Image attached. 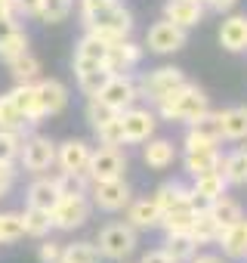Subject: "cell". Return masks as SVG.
<instances>
[{
  "label": "cell",
  "mask_w": 247,
  "mask_h": 263,
  "mask_svg": "<svg viewBox=\"0 0 247 263\" xmlns=\"http://www.w3.org/2000/svg\"><path fill=\"white\" fill-rule=\"evenodd\" d=\"M19 31V22H16V16L13 19H0V44H7L13 34Z\"/></svg>",
  "instance_id": "obj_49"
},
{
  "label": "cell",
  "mask_w": 247,
  "mask_h": 263,
  "mask_svg": "<svg viewBox=\"0 0 247 263\" xmlns=\"http://www.w3.org/2000/svg\"><path fill=\"white\" fill-rule=\"evenodd\" d=\"M7 68H10V74L16 78V84H34V81H37V74H40V59H37L31 50H25L22 56L10 59V62H7Z\"/></svg>",
  "instance_id": "obj_28"
},
{
  "label": "cell",
  "mask_w": 247,
  "mask_h": 263,
  "mask_svg": "<svg viewBox=\"0 0 247 263\" xmlns=\"http://www.w3.org/2000/svg\"><path fill=\"white\" fill-rule=\"evenodd\" d=\"M164 19L189 31L204 22V4H198V0H164Z\"/></svg>",
  "instance_id": "obj_16"
},
{
  "label": "cell",
  "mask_w": 247,
  "mask_h": 263,
  "mask_svg": "<svg viewBox=\"0 0 247 263\" xmlns=\"http://www.w3.org/2000/svg\"><path fill=\"white\" fill-rule=\"evenodd\" d=\"M108 47H111V44H105V41H99L96 34L87 31V34L77 41V50H74V53H77V56H87V59H99V62H105V59H108Z\"/></svg>",
  "instance_id": "obj_39"
},
{
  "label": "cell",
  "mask_w": 247,
  "mask_h": 263,
  "mask_svg": "<svg viewBox=\"0 0 247 263\" xmlns=\"http://www.w3.org/2000/svg\"><path fill=\"white\" fill-rule=\"evenodd\" d=\"M161 248H164V254L173 263H189L195 257V251H198V245H195V238L189 232H167V238H164Z\"/></svg>",
  "instance_id": "obj_26"
},
{
  "label": "cell",
  "mask_w": 247,
  "mask_h": 263,
  "mask_svg": "<svg viewBox=\"0 0 247 263\" xmlns=\"http://www.w3.org/2000/svg\"><path fill=\"white\" fill-rule=\"evenodd\" d=\"M37 87V108L44 118L50 115H59L65 105H68V87L56 78H47V81H34Z\"/></svg>",
  "instance_id": "obj_15"
},
{
  "label": "cell",
  "mask_w": 247,
  "mask_h": 263,
  "mask_svg": "<svg viewBox=\"0 0 247 263\" xmlns=\"http://www.w3.org/2000/svg\"><path fill=\"white\" fill-rule=\"evenodd\" d=\"M25 118H22V111L16 108V102H13V96L10 93H4L0 96V130H25Z\"/></svg>",
  "instance_id": "obj_36"
},
{
  "label": "cell",
  "mask_w": 247,
  "mask_h": 263,
  "mask_svg": "<svg viewBox=\"0 0 247 263\" xmlns=\"http://www.w3.org/2000/svg\"><path fill=\"white\" fill-rule=\"evenodd\" d=\"M222 143V111H204L195 118L186 130V152H201V149H216Z\"/></svg>",
  "instance_id": "obj_4"
},
{
  "label": "cell",
  "mask_w": 247,
  "mask_h": 263,
  "mask_svg": "<svg viewBox=\"0 0 247 263\" xmlns=\"http://www.w3.org/2000/svg\"><path fill=\"white\" fill-rule=\"evenodd\" d=\"M158 115L164 118V121H179V124H192L195 118H201L204 111H210V99H207V93L198 87V84H182V87H176L170 96H164L158 105Z\"/></svg>",
  "instance_id": "obj_1"
},
{
  "label": "cell",
  "mask_w": 247,
  "mask_h": 263,
  "mask_svg": "<svg viewBox=\"0 0 247 263\" xmlns=\"http://www.w3.org/2000/svg\"><path fill=\"white\" fill-rule=\"evenodd\" d=\"M111 78V71L108 68H99V71H90V74H80L77 78V87H80V93L84 96H96L102 87H105V81Z\"/></svg>",
  "instance_id": "obj_43"
},
{
  "label": "cell",
  "mask_w": 247,
  "mask_h": 263,
  "mask_svg": "<svg viewBox=\"0 0 247 263\" xmlns=\"http://www.w3.org/2000/svg\"><path fill=\"white\" fill-rule=\"evenodd\" d=\"M16 183V167L13 161H0V198H7V192L13 189Z\"/></svg>",
  "instance_id": "obj_46"
},
{
  "label": "cell",
  "mask_w": 247,
  "mask_h": 263,
  "mask_svg": "<svg viewBox=\"0 0 247 263\" xmlns=\"http://www.w3.org/2000/svg\"><path fill=\"white\" fill-rule=\"evenodd\" d=\"M62 260L65 263H99L102 254H99V245L93 241H74V245H65Z\"/></svg>",
  "instance_id": "obj_35"
},
{
  "label": "cell",
  "mask_w": 247,
  "mask_h": 263,
  "mask_svg": "<svg viewBox=\"0 0 247 263\" xmlns=\"http://www.w3.org/2000/svg\"><path fill=\"white\" fill-rule=\"evenodd\" d=\"M25 198H28V204H31V208L53 211V208L59 204V198H62L56 177H37V180L28 186V195H25Z\"/></svg>",
  "instance_id": "obj_21"
},
{
  "label": "cell",
  "mask_w": 247,
  "mask_h": 263,
  "mask_svg": "<svg viewBox=\"0 0 247 263\" xmlns=\"http://www.w3.org/2000/svg\"><path fill=\"white\" fill-rule=\"evenodd\" d=\"M90 214H93V204L87 195H62L59 204L53 208V226L62 232H74V229L87 226Z\"/></svg>",
  "instance_id": "obj_7"
},
{
  "label": "cell",
  "mask_w": 247,
  "mask_h": 263,
  "mask_svg": "<svg viewBox=\"0 0 247 263\" xmlns=\"http://www.w3.org/2000/svg\"><path fill=\"white\" fill-rule=\"evenodd\" d=\"M10 96H13L16 108L22 111V118H25L28 124H40V121H44V115H40V108H37V87H34V84H16V87L10 90Z\"/></svg>",
  "instance_id": "obj_23"
},
{
  "label": "cell",
  "mask_w": 247,
  "mask_h": 263,
  "mask_svg": "<svg viewBox=\"0 0 247 263\" xmlns=\"http://www.w3.org/2000/svg\"><path fill=\"white\" fill-rule=\"evenodd\" d=\"M182 164H186V174L195 180V177H204V174H213V171H219V167H222V155H219V149L186 152Z\"/></svg>",
  "instance_id": "obj_22"
},
{
  "label": "cell",
  "mask_w": 247,
  "mask_h": 263,
  "mask_svg": "<svg viewBox=\"0 0 247 263\" xmlns=\"http://www.w3.org/2000/svg\"><path fill=\"white\" fill-rule=\"evenodd\" d=\"M96 245H99L102 260H117L120 263L136 251V229L130 223H108V226H102Z\"/></svg>",
  "instance_id": "obj_3"
},
{
  "label": "cell",
  "mask_w": 247,
  "mask_h": 263,
  "mask_svg": "<svg viewBox=\"0 0 247 263\" xmlns=\"http://www.w3.org/2000/svg\"><path fill=\"white\" fill-rule=\"evenodd\" d=\"M139 263H173V260L164 254V248H155V251L142 254V260H139Z\"/></svg>",
  "instance_id": "obj_50"
},
{
  "label": "cell",
  "mask_w": 247,
  "mask_h": 263,
  "mask_svg": "<svg viewBox=\"0 0 247 263\" xmlns=\"http://www.w3.org/2000/svg\"><path fill=\"white\" fill-rule=\"evenodd\" d=\"M16 16V0H0V19H13Z\"/></svg>",
  "instance_id": "obj_52"
},
{
  "label": "cell",
  "mask_w": 247,
  "mask_h": 263,
  "mask_svg": "<svg viewBox=\"0 0 247 263\" xmlns=\"http://www.w3.org/2000/svg\"><path fill=\"white\" fill-rule=\"evenodd\" d=\"M198 217V208L195 204H182V208H173L161 217V229L164 232H189L192 223Z\"/></svg>",
  "instance_id": "obj_32"
},
{
  "label": "cell",
  "mask_w": 247,
  "mask_h": 263,
  "mask_svg": "<svg viewBox=\"0 0 247 263\" xmlns=\"http://www.w3.org/2000/svg\"><path fill=\"white\" fill-rule=\"evenodd\" d=\"M44 0H16V16H40Z\"/></svg>",
  "instance_id": "obj_48"
},
{
  "label": "cell",
  "mask_w": 247,
  "mask_h": 263,
  "mask_svg": "<svg viewBox=\"0 0 247 263\" xmlns=\"http://www.w3.org/2000/svg\"><path fill=\"white\" fill-rule=\"evenodd\" d=\"M108 4H117V0H80V19H90L93 13L105 10Z\"/></svg>",
  "instance_id": "obj_47"
},
{
  "label": "cell",
  "mask_w": 247,
  "mask_h": 263,
  "mask_svg": "<svg viewBox=\"0 0 247 263\" xmlns=\"http://www.w3.org/2000/svg\"><path fill=\"white\" fill-rule=\"evenodd\" d=\"M222 140H247V105H232L222 111Z\"/></svg>",
  "instance_id": "obj_27"
},
{
  "label": "cell",
  "mask_w": 247,
  "mask_h": 263,
  "mask_svg": "<svg viewBox=\"0 0 247 263\" xmlns=\"http://www.w3.org/2000/svg\"><path fill=\"white\" fill-rule=\"evenodd\" d=\"M225 189H229V180L222 177V171H213V174L195 177V183H192V201H195V208H207L210 201L222 198Z\"/></svg>",
  "instance_id": "obj_17"
},
{
  "label": "cell",
  "mask_w": 247,
  "mask_h": 263,
  "mask_svg": "<svg viewBox=\"0 0 247 263\" xmlns=\"http://www.w3.org/2000/svg\"><path fill=\"white\" fill-rule=\"evenodd\" d=\"M123 171H127V155H123L117 146H99V149H93V158H90V167H87L90 180L123 177Z\"/></svg>",
  "instance_id": "obj_12"
},
{
  "label": "cell",
  "mask_w": 247,
  "mask_h": 263,
  "mask_svg": "<svg viewBox=\"0 0 247 263\" xmlns=\"http://www.w3.org/2000/svg\"><path fill=\"white\" fill-rule=\"evenodd\" d=\"M25 143V130H0V161H19Z\"/></svg>",
  "instance_id": "obj_34"
},
{
  "label": "cell",
  "mask_w": 247,
  "mask_h": 263,
  "mask_svg": "<svg viewBox=\"0 0 247 263\" xmlns=\"http://www.w3.org/2000/svg\"><path fill=\"white\" fill-rule=\"evenodd\" d=\"M222 245V254L232 257V260H244L247 257V217H241L238 223L225 226L216 238Z\"/></svg>",
  "instance_id": "obj_20"
},
{
  "label": "cell",
  "mask_w": 247,
  "mask_h": 263,
  "mask_svg": "<svg viewBox=\"0 0 247 263\" xmlns=\"http://www.w3.org/2000/svg\"><path fill=\"white\" fill-rule=\"evenodd\" d=\"M186 41H189L186 28L173 25L170 19H161V22H155V25L149 28V34H146V47H149L152 53H161V56L182 50V47H186Z\"/></svg>",
  "instance_id": "obj_11"
},
{
  "label": "cell",
  "mask_w": 247,
  "mask_h": 263,
  "mask_svg": "<svg viewBox=\"0 0 247 263\" xmlns=\"http://www.w3.org/2000/svg\"><path fill=\"white\" fill-rule=\"evenodd\" d=\"M139 59H142V47L127 37V41H117V44L108 47L105 68H108L111 74H130V71L139 65Z\"/></svg>",
  "instance_id": "obj_14"
},
{
  "label": "cell",
  "mask_w": 247,
  "mask_h": 263,
  "mask_svg": "<svg viewBox=\"0 0 247 263\" xmlns=\"http://www.w3.org/2000/svg\"><path fill=\"white\" fill-rule=\"evenodd\" d=\"M219 223L210 217V211L207 208H198V217H195V223H192V229H189V235L195 238V245L201 248V245H210V241H216L219 238Z\"/></svg>",
  "instance_id": "obj_29"
},
{
  "label": "cell",
  "mask_w": 247,
  "mask_h": 263,
  "mask_svg": "<svg viewBox=\"0 0 247 263\" xmlns=\"http://www.w3.org/2000/svg\"><path fill=\"white\" fill-rule=\"evenodd\" d=\"M198 4H204V7H207V0H198Z\"/></svg>",
  "instance_id": "obj_54"
},
{
  "label": "cell",
  "mask_w": 247,
  "mask_h": 263,
  "mask_svg": "<svg viewBox=\"0 0 247 263\" xmlns=\"http://www.w3.org/2000/svg\"><path fill=\"white\" fill-rule=\"evenodd\" d=\"M90 158H93V149H90V143H84V140H65L62 146H56V164H59L62 171L87 174Z\"/></svg>",
  "instance_id": "obj_13"
},
{
  "label": "cell",
  "mask_w": 247,
  "mask_h": 263,
  "mask_svg": "<svg viewBox=\"0 0 247 263\" xmlns=\"http://www.w3.org/2000/svg\"><path fill=\"white\" fill-rule=\"evenodd\" d=\"M189 263H222L216 254H198V257H192Z\"/></svg>",
  "instance_id": "obj_53"
},
{
  "label": "cell",
  "mask_w": 247,
  "mask_h": 263,
  "mask_svg": "<svg viewBox=\"0 0 247 263\" xmlns=\"http://www.w3.org/2000/svg\"><path fill=\"white\" fill-rule=\"evenodd\" d=\"M22 223H25V235H34V238H44V235H50V229H56L53 226V211L31 208V204L25 208Z\"/></svg>",
  "instance_id": "obj_31"
},
{
  "label": "cell",
  "mask_w": 247,
  "mask_h": 263,
  "mask_svg": "<svg viewBox=\"0 0 247 263\" xmlns=\"http://www.w3.org/2000/svg\"><path fill=\"white\" fill-rule=\"evenodd\" d=\"M90 195H93V204L99 211H108V214H117V211H123L133 201V192H130V186H127L123 177L90 180Z\"/></svg>",
  "instance_id": "obj_6"
},
{
  "label": "cell",
  "mask_w": 247,
  "mask_h": 263,
  "mask_svg": "<svg viewBox=\"0 0 247 263\" xmlns=\"http://www.w3.org/2000/svg\"><path fill=\"white\" fill-rule=\"evenodd\" d=\"M62 254H65V245H59V241H44L40 245V251H37V260L40 263H62Z\"/></svg>",
  "instance_id": "obj_45"
},
{
  "label": "cell",
  "mask_w": 247,
  "mask_h": 263,
  "mask_svg": "<svg viewBox=\"0 0 247 263\" xmlns=\"http://www.w3.org/2000/svg\"><path fill=\"white\" fill-rule=\"evenodd\" d=\"M22 167L28 174H47L53 164H56V143L50 137H40V134H31L25 137L22 143V155H19Z\"/></svg>",
  "instance_id": "obj_8"
},
{
  "label": "cell",
  "mask_w": 247,
  "mask_h": 263,
  "mask_svg": "<svg viewBox=\"0 0 247 263\" xmlns=\"http://www.w3.org/2000/svg\"><path fill=\"white\" fill-rule=\"evenodd\" d=\"M87 31L96 34L99 41L105 44H117V41H127L133 34V13L127 7H120V4H108L105 10L93 13L90 19H84Z\"/></svg>",
  "instance_id": "obj_2"
},
{
  "label": "cell",
  "mask_w": 247,
  "mask_h": 263,
  "mask_svg": "<svg viewBox=\"0 0 247 263\" xmlns=\"http://www.w3.org/2000/svg\"><path fill=\"white\" fill-rule=\"evenodd\" d=\"M25 235L22 214H0V245H13Z\"/></svg>",
  "instance_id": "obj_38"
},
{
  "label": "cell",
  "mask_w": 247,
  "mask_h": 263,
  "mask_svg": "<svg viewBox=\"0 0 247 263\" xmlns=\"http://www.w3.org/2000/svg\"><path fill=\"white\" fill-rule=\"evenodd\" d=\"M28 50V34L19 28L7 44H0V59H4V62H10V59H16V56H22Z\"/></svg>",
  "instance_id": "obj_44"
},
{
  "label": "cell",
  "mask_w": 247,
  "mask_h": 263,
  "mask_svg": "<svg viewBox=\"0 0 247 263\" xmlns=\"http://www.w3.org/2000/svg\"><path fill=\"white\" fill-rule=\"evenodd\" d=\"M152 198L158 201L161 214H167V211H173V208H182V204H195V201H192V189H186V186L176 183V180H173V183H161Z\"/></svg>",
  "instance_id": "obj_25"
},
{
  "label": "cell",
  "mask_w": 247,
  "mask_h": 263,
  "mask_svg": "<svg viewBox=\"0 0 247 263\" xmlns=\"http://www.w3.org/2000/svg\"><path fill=\"white\" fill-rule=\"evenodd\" d=\"M62 263H65V260H62Z\"/></svg>",
  "instance_id": "obj_55"
},
{
  "label": "cell",
  "mask_w": 247,
  "mask_h": 263,
  "mask_svg": "<svg viewBox=\"0 0 247 263\" xmlns=\"http://www.w3.org/2000/svg\"><path fill=\"white\" fill-rule=\"evenodd\" d=\"M161 208L155 198H139V201H130L127 204V223L133 229H155L161 226Z\"/></svg>",
  "instance_id": "obj_19"
},
{
  "label": "cell",
  "mask_w": 247,
  "mask_h": 263,
  "mask_svg": "<svg viewBox=\"0 0 247 263\" xmlns=\"http://www.w3.org/2000/svg\"><path fill=\"white\" fill-rule=\"evenodd\" d=\"M108 108H114L117 115L120 111H127L136 99H139V87H136V81L130 78V74H111L108 81H105V87L96 93Z\"/></svg>",
  "instance_id": "obj_10"
},
{
  "label": "cell",
  "mask_w": 247,
  "mask_h": 263,
  "mask_svg": "<svg viewBox=\"0 0 247 263\" xmlns=\"http://www.w3.org/2000/svg\"><path fill=\"white\" fill-rule=\"evenodd\" d=\"M219 47L229 53L247 50V16H229L219 25Z\"/></svg>",
  "instance_id": "obj_18"
},
{
  "label": "cell",
  "mask_w": 247,
  "mask_h": 263,
  "mask_svg": "<svg viewBox=\"0 0 247 263\" xmlns=\"http://www.w3.org/2000/svg\"><path fill=\"white\" fill-rule=\"evenodd\" d=\"M114 115H117V111H114V108H108L99 96H90V99H87V121H90V127H93V130H99V127H102L105 121H111Z\"/></svg>",
  "instance_id": "obj_42"
},
{
  "label": "cell",
  "mask_w": 247,
  "mask_h": 263,
  "mask_svg": "<svg viewBox=\"0 0 247 263\" xmlns=\"http://www.w3.org/2000/svg\"><path fill=\"white\" fill-rule=\"evenodd\" d=\"M222 177L229 180V186H244L247 183V149H235L229 155H222Z\"/></svg>",
  "instance_id": "obj_30"
},
{
  "label": "cell",
  "mask_w": 247,
  "mask_h": 263,
  "mask_svg": "<svg viewBox=\"0 0 247 263\" xmlns=\"http://www.w3.org/2000/svg\"><path fill=\"white\" fill-rule=\"evenodd\" d=\"M56 183H59V192H62V195H90V177H87V174L59 171Z\"/></svg>",
  "instance_id": "obj_37"
},
{
  "label": "cell",
  "mask_w": 247,
  "mask_h": 263,
  "mask_svg": "<svg viewBox=\"0 0 247 263\" xmlns=\"http://www.w3.org/2000/svg\"><path fill=\"white\" fill-rule=\"evenodd\" d=\"M93 134L99 137V143L102 146H123V124H120V115H114L111 121H105L99 130H93Z\"/></svg>",
  "instance_id": "obj_41"
},
{
  "label": "cell",
  "mask_w": 247,
  "mask_h": 263,
  "mask_svg": "<svg viewBox=\"0 0 247 263\" xmlns=\"http://www.w3.org/2000/svg\"><path fill=\"white\" fill-rule=\"evenodd\" d=\"M207 211H210V217L219 223V229H225V226H232V223H238L244 214H241V204L235 201V198H229V195H222V198H216V201H210L207 204Z\"/></svg>",
  "instance_id": "obj_33"
},
{
  "label": "cell",
  "mask_w": 247,
  "mask_h": 263,
  "mask_svg": "<svg viewBox=\"0 0 247 263\" xmlns=\"http://www.w3.org/2000/svg\"><path fill=\"white\" fill-rule=\"evenodd\" d=\"M120 124H123V143H130V146L149 143L155 137V127H158V111L130 105L127 111H120Z\"/></svg>",
  "instance_id": "obj_9"
},
{
  "label": "cell",
  "mask_w": 247,
  "mask_h": 263,
  "mask_svg": "<svg viewBox=\"0 0 247 263\" xmlns=\"http://www.w3.org/2000/svg\"><path fill=\"white\" fill-rule=\"evenodd\" d=\"M142 161L152 171H167L176 161V146L170 140H149V146L142 149Z\"/></svg>",
  "instance_id": "obj_24"
},
{
  "label": "cell",
  "mask_w": 247,
  "mask_h": 263,
  "mask_svg": "<svg viewBox=\"0 0 247 263\" xmlns=\"http://www.w3.org/2000/svg\"><path fill=\"white\" fill-rule=\"evenodd\" d=\"M186 84V71L182 68H176V65H164V68H155V71H146L139 81H136V87H139V96H146L149 102H161L164 96H170L176 87H182Z\"/></svg>",
  "instance_id": "obj_5"
},
{
  "label": "cell",
  "mask_w": 247,
  "mask_h": 263,
  "mask_svg": "<svg viewBox=\"0 0 247 263\" xmlns=\"http://www.w3.org/2000/svg\"><path fill=\"white\" fill-rule=\"evenodd\" d=\"M71 7H74V0H44V4H40V16H37V19H44V22H50V25L65 22V19H68V13H71Z\"/></svg>",
  "instance_id": "obj_40"
},
{
  "label": "cell",
  "mask_w": 247,
  "mask_h": 263,
  "mask_svg": "<svg viewBox=\"0 0 247 263\" xmlns=\"http://www.w3.org/2000/svg\"><path fill=\"white\" fill-rule=\"evenodd\" d=\"M235 4H238V0H207V7H210L213 13H232Z\"/></svg>",
  "instance_id": "obj_51"
}]
</instances>
